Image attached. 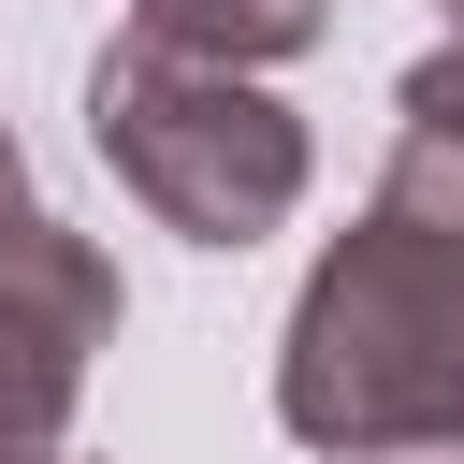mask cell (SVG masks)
<instances>
[{
	"label": "cell",
	"mask_w": 464,
	"mask_h": 464,
	"mask_svg": "<svg viewBox=\"0 0 464 464\" xmlns=\"http://www.w3.org/2000/svg\"><path fill=\"white\" fill-rule=\"evenodd\" d=\"M116 319H130V290H116V261L87 232L44 218L0 261V464H58V435H72L87 362L116 348Z\"/></svg>",
	"instance_id": "obj_3"
},
{
	"label": "cell",
	"mask_w": 464,
	"mask_h": 464,
	"mask_svg": "<svg viewBox=\"0 0 464 464\" xmlns=\"http://www.w3.org/2000/svg\"><path fill=\"white\" fill-rule=\"evenodd\" d=\"M377 218L464 246V44L406 58V87H392V160H377Z\"/></svg>",
	"instance_id": "obj_4"
},
{
	"label": "cell",
	"mask_w": 464,
	"mask_h": 464,
	"mask_svg": "<svg viewBox=\"0 0 464 464\" xmlns=\"http://www.w3.org/2000/svg\"><path fill=\"white\" fill-rule=\"evenodd\" d=\"M29 232H44V203H29V145H14V130H0V261H14V246H29Z\"/></svg>",
	"instance_id": "obj_6"
},
{
	"label": "cell",
	"mask_w": 464,
	"mask_h": 464,
	"mask_svg": "<svg viewBox=\"0 0 464 464\" xmlns=\"http://www.w3.org/2000/svg\"><path fill=\"white\" fill-rule=\"evenodd\" d=\"M58 464H72V450H58Z\"/></svg>",
	"instance_id": "obj_9"
},
{
	"label": "cell",
	"mask_w": 464,
	"mask_h": 464,
	"mask_svg": "<svg viewBox=\"0 0 464 464\" xmlns=\"http://www.w3.org/2000/svg\"><path fill=\"white\" fill-rule=\"evenodd\" d=\"M87 145H102V174H116L160 232H188V246H261V232H290V203H304V174H319L304 116H290L261 72H203V58H160V44H130V29L87 58Z\"/></svg>",
	"instance_id": "obj_2"
},
{
	"label": "cell",
	"mask_w": 464,
	"mask_h": 464,
	"mask_svg": "<svg viewBox=\"0 0 464 464\" xmlns=\"http://www.w3.org/2000/svg\"><path fill=\"white\" fill-rule=\"evenodd\" d=\"M116 14H130V44L203 58V72H276L334 29V0H116Z\"/></svg>",
	"instance_id": "obj_5"
},
{
	"label": "cell",
	"mask_w": 464,
	"mask_h": 464,
	"mask_svg": "<svg viewBox=\"0 0 464 464\" xmlns=\"http://www.w3.org/2000/svg\"><path fill=\"white\" fill-rule=\"evenodd\" d=\"M392 464H464V435H450V450H392Z\"/></svg>",
	"instance_id": "obj_7"
},
{
	"label": "cell",
	"mask_w": 464,
	"mask_h": 464,
	"mask_svg": "<svg viewBox=\"0 0 464 464\" xmlns=\"http://www.w3.org/2000/svg\"><path fill=\"white\" fill-rule=\"evenodd\" d=\"M276 420L334 464H392V450H450L464 435V246L406 232V218H348L276 334Z\"/></svg>",
	"instance_id": "obj_1"
},
{
	"label": "cell",
	"mask_w": 464,
	"mask_h": 464,
	"mask_svg": "<svg viewBox=\"0 0 464 464\" xmlns=\"http://www.w3.org/2000/svg\"><path fill=\"white\" fill-rule=\"evenodd\" d=\"M435 14H450V44H464V0H435Z\"/></svg>",
	"instance_id": "obj_8"
}]
</instances>
